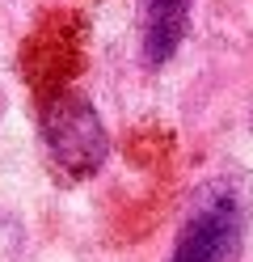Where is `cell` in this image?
<instances>
[{
    "label": "cell",
    "instance_id": "cell-3",
    "mask_svg": "<svg viewBox=\"0 0 253 262\" xmlns=\"http://www.w3.org/2000/svg\"><path fill=\"white\" fill-rule=\"evenodd\" d=\"M17 63H21V76L38 102H47L55 93H67L72 80L84 72V21H80V13L55 9L47 17H38V26L17 47Z\"/></svg>",
    "mask_w": 253,
    "mask_h": 262
},
{
    "label": "cell",
    "instance_id": "cell-1",
    "mask_svg": "<svg viewBox=\"0 0 253 262\" xmlns=\"http://www.w3.org/2000/svg\"><path fill=\"white\" fill-rule=\"evenodd\" d=\"M38 127L42 148L59 182H84L93 178L110 157V131L101 123L97 106L84 93L67 89L38 102Z\"/></svg>",
    "mask_w": 253,
    "mask_h": 262
},
{
    "label": "cell",
    "instance_id": "cell-2",
    "mask_svg": "<svg viewBox=\"0 0 253 262\" xmlns=\"http://www.w3.org/2000/svg\"><path fill=\"white\" fill-rule=\"evenodd\" d=\"M241 250H245V190L228 178H215L194 190L169 262H241Z\"/></svg>",
    "mask_w": 253,
    "mask_h": 262
},
{
    "label": "cell",
    "instance_id": "cell-4",
    "mask_svg": "<svg viewBox=\"0 0 253 262\" xmlns=\"http://www.w3.org/2000/svg\"><path fill=\"white\" fill-rule=\"evenodd\" d=\"M194 0H140V51L148 68H165L190 30Z\"/></svg>",
    "mask_w": 253,
    "mask_h": 262
},
{
    "label": "cell",
    "instance_id": "cell-5",
    "mask_svg": "<svg viewBox=\"0 0 253 262\" xmlns=\"http://www.w3.org/2000/svg\"><path fill=\"white\" fill-rule=\"evenodd\" d=\"M0 106H5V102H0Z\"/></svg>",
    "mask_w": 253,
    "mask_h": 262
}]
</instances>
